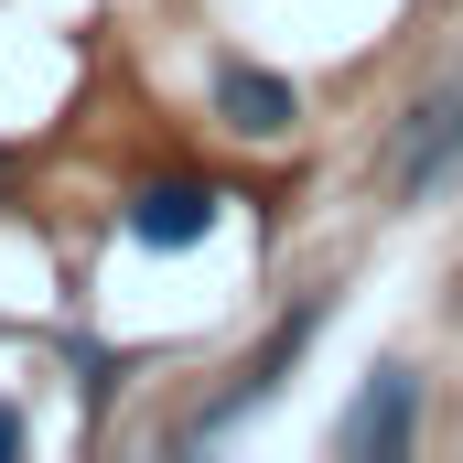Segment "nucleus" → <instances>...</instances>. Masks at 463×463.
Here are the masks:
<instances>
[{"label": "nucleus", "mask_w": 463, "mask_h": 463, "mask_svg": "<svg viewBox=\"0 0 463 463\" xmlns=\"http://www.w3.org/2000/svg\"><path fill=\"white\" fill-rule=\"evenodd\" d=\"M453 184H463V76H442L431 98H410L399 140H388V173H377V194H388L399 216H420V205H442Z\"/></svg>", "instance_id": "obj_2"}, {"label": "nucleus", "mask_w": 463, "mask_h": 463, "mask_svg": "<svg viewBox=\"0 0 463 463\" xmlns=\"http://www.w3.org/2000/svg\"><path fill=\"white\" fill-rule=\"evenodd\" d=\"M442 313H453V324H463V269H453V291H442Z\"/></svg>", "instance_id": "obj_8"}, {"label": "nucleus", "mask_w": 463, "mask_h": 463, "mask_svg": "<svg viewBox=\"0 0 463 463\" xmlns=\"http://www.w3.org/2000/svg\"><path fill=\"white\" fill-rule=\"evenodd\" d=\"M129 366H140V355H109V345H76V388H87V420H98V410H109L118 388H129Z\"/></svg>", "instance_id": "obj_6"}, {"label": "nucleus", "mask_w": 463, "mask_h": 463, "mask_svg": "<svg viewBox=\"0 0 463 463\" xmlns=\"http://www.w3.org/2000/svg\"><path fill=\"white\" fill-rule=\"evenodd\" d=\"M216 118H227L237 140H291L302 129V87L269 76V65H248V54H227L216 65Z\"/></svg>", "instance_id": "obj_5"}, {"label": "nucleus", "mask_w": 463, "mask_h": 463, "mask_svg": "<svg viewBox=\"0 0 463 463\" xmlns=\"http://www.w3.org/2000/svg\"><path fill=\"white\" fill-rule=\"evenodd\" d=\"M216 216H227V194H216V184H140V194L118 205V227L140 237V248H162V259H173V248H205Z\"/></svg>", "instance_id": "obj_4"}, {"label": "nucleus", "mask_w": 463, "mask_h": 463, "mask_svg": "<svg viewBox=\"0 0 463 463\" xmlns=\"http://www.w3.org/2000/svg\"><path fill=\"white\" fill-rule=\"evenodd\" d=\"M324 324H335V291H302V302H291V313H280V324L259 335V355H248L227 388H216V399H205V410L184 420V442H227L237 420H259V410H269V399L291 388V366L313 355V335H324Z\"/></svg>", "instance_id": "obj_1"}, {"label": "nucleus", "mask_w": 463, "mask_h": 463, "mask_svg": "<svg viewBox=\"0 0 463 463\" xmlns=\"http://www.w3.org/2000/svg\"><path fill=\"white\" fill-rule=\"evenodd\" d=\"M22 442H33V420H22V410H11V399H0V463L22 453Z\"/></svg>", "instance_id": "obj_7"}, {"label": "nucleus", "mask_w": 463, "mask_h": 463, "mask_svg": "<svg viewBox=\"0 0 463 463\" xmlns=\"http://www.w3.org/2000/svg\"><path fill=\"white\" fill-rule=\"evenodd\" d=\"M420 410H431V366L377 355V366L355 377V399L335 410V453H345V463H399V453H420Z\"/></svg>", "instance_id": "obj_3"}]
</instances>
